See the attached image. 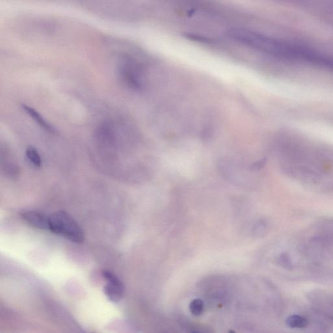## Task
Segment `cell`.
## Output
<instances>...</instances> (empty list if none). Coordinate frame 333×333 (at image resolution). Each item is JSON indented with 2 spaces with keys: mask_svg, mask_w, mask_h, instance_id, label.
Wrapping results in <instances>:
<instances>
[{
  "mask_svg": "<svg viewBox=\"0 0 333 333\" xmlns=\"http://www.w3.org/2000/svg\"><path fill=\"white\" fill-rule=\"evenodd\" d=\"M204 302L200 299H196L192 301L189 305V310L195 317L202 315L204 311Z\"/></svg>",
  "mask_w": 333,
  "mask_h": 333,
  "instance_id": "obj_8",
  "label": "cell"
},
{
  "mask_svg": "<svg viewBox=\"0 0 333 333\" xmlns=\"http://www.w3.org/2000/svg\"><path fill=\"white\" fill-rule=\"evenodd\" d=\"M279 262L280 265L285 269H287V270H291L292 268L291 259L287 254H283V255H281V257L279 258Z\"/></svg>",
  "mask_w": 333,
  "mask_h": 333,
  "instance_id": "obj_9",
  "label": "cell"
},
{
  "mask_svg": "<svg viewBox=\"0 0 333 333\" xmlns=\"http://www.w3.org/2000/svg\"><path fill=\"white\" fill-rule=\"evenodd\" d=\"M286 323L289 328L294 329H303L308 326L306 318L300 315L290 316L287 318Z\"/></svg>",
  "mask_w": 333,
  "mask_h": 333,
  "instance_id": "obj_6",
  "label": "cell"
},
{
  "mask_svg": "<svg viewBox=\"0 0 333 333\" xmlns=\"http://www.w3.org/2000/svg\"><path fill=\"white\" fill-rule=\"evenodd\" d=\"M22 108L24 110V112L36 123H37L38 126L41 127L42 129H44L46 132H50L51 134L56 133V130H55V128L51 125L50 123H48L35 109L31 108L30 106L25 105V104H22Z\"/></svg>",
  "mask_w": 333,
  "mask_h": 333,
  "instance_id": "obj_5",
  "label": "cell"
},
{
  "mask_svg": "<svg viewBox=\"0 0 333 333\" xmlns=\"http://www.w3.org/2000/svg\"><path fill=\"white\" fill-rule=\"evenodd\" d=\"M29 225L40 230H49L48 217L35 211H25L21 214Z\"/></svg>",
  "mask_w": 333,
  "mask_h": 333,
  "instance_id": "obj_4",
  "label": "cell"
},
{
  "mask_svg": "<svg viewBox=\"0 0 333 333\" xmlns=\"http://www.w3.org/2000/svg\"><path fill=\"white\" fill-rule=\"evenodd\" d=\"M25 155L28 161L37 168L41 167L42 159L37 150L33 147H29L25 151Z\"/></svg>",
  "mask_w": 333,
  "mask_h": 333,
  "instance_id": "obj_7",
  "label": "cell"
},
{
  "mask_svg": "<svg viewBox=\"0 0 333 333\" xmlns=\"http://www.w3.org/2000/svg\"><path fill=\"white\" fill-rule=\"evenodd\" d=\"M49 230L72 242L81 243L84 234L75 219L64 211L53 213L48 217Z\"/></svg>",
  "mask_w": 333,
  "mask_h": 333,
  "instance_id": "obj_1",
  "label": "cell"
},
{
  "mask_svg": "<svg viewBox=\"0 0 333 333\" xmlns=\"http://www.w3.org/2000/svg\"><path fill=\"white\" fill-rule=\"evenodd\" d=\"M119 74L122 83L134 91L142 90L144 87L142 72L136 64L126 61L121 64Z\"/></svg>",
  "mask_w": 333,
  "mask_h": 333,
  "instance_id": "obj_2",
  "label": "cell"
},
{
  "mask_svg": "<svg viewBox=\"0 0 333 333\" xmlns=\"http://www.w3.org/2000/svg\"><path fill=\"white\" fill-rule=\"evenodd\" d=\"M102 277L106 279V285L104 287V293L111 302L118 303L123 298L125 287L120 279L112 272L103 270Z\"/></svg>",
  "mask_w": 333,
  "mask_h": 333,
  "instance_id": "obj_3",
  "label": "cell"
}]
</instances>
